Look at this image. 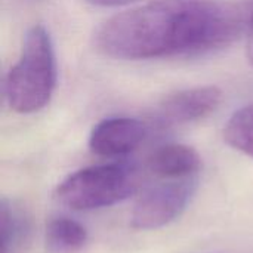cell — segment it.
<instances>
[{"label":"cell","instance_id":"cell-1","mask_svg":"<svg viewBox=\"0 0 253 253\" xmlns=\"http://www.w3.org/2000/svg\"><path fill=\"white\" fill-rule=\"evenodd\" d=\"M243 28L239 7L221 0H153L107 19L96 49L117 59H156L211 52Z\"/></svg>","mask_w":253,"mask_h":253},{"label":"cell","instance_id":"cell-2","mask_svg":"<svg viewBox=\"0 0 253 253\" xmlns=\"http://www.w3.org/2000/svg\"><path fill=\"white\" fill-rule=\"evenodd\" d=\"M56 86V61L49 33L42 25L28 30L19 59L9 70L4 96L9 107L19 114L44 108Z\"/></svg>","mask_w":253,"mask_h":253},{"label":"cell","instance_id":"cell-3","mask_svg":"<svg viewBox=\"0 0 253 253\" xmlns=\"http://www.w3.org/2000/svg\"><path fill=\"white\" fill-rule=\"evenodd\" d=\"M136 188L138 176L133 168L110 163L71 173L58 185L56 197L73 211H93L129 199Z\"/></svg>","mask_w":253,"mask_h":253},{"label":"cell","instance_id":"cell-4","mask_svg":"<svg viewBox=\"0 0 253 253\" xmlns=\"http://www.w3.org/2000/svg\"><path fill=\"white\" fill-rule=\"evenodd\" d=\"M196 178L165 179L147 188L136 200L130 224L136 230L162 228L181 216L196 193Z\"/></svg>","mask_w":253,"mask_h":253},{"label":"cell","instance_id":"cell-5","mask_svg":"<svg viewBox=\"0 0 253 253\" xmlns=\"http://www.w3.org/2000/svg\"><path fill=\"white\" fill-rule=\"evenodd\" d=\"M148 133L147 125L132 117H110L90 132L89 148L101 157H117L135 151Z\"/></svg>","mask_w":253,"mask_h":253},{"label":"cell","instance_id":"cell-6","mask_svg":"<svg viewBox=\"0 0 253 253\" xmlns=\"http://www.w3.org/2000/svg\"><path fill=\"white\" fill-rule=\"evenodd\" d=\"M222 101L216 86H197L168 96L159 107L157 119L162 125H185L212 114Z\"/></svg>","mask_w":253,"mask_h":253},{"label":"cell","instance_id":"cell-7","mask_svg":"<svg viewBox=\"0 0 253 253\" xmlns=\"http://www.w3.org/2000/svg\"><path fill=\"white\" fill-rule=\"evenodd\" d=\"M148 170L160 179L194 178L200 170L199 153L184 144H168L157 148L148 159Z\"/></svg>","mask_w":253,"mask_h":253},{"label":"cell","instance_id":"cell-8","mask_svg":"<svg viewBox=\"0 0 253 253\" xmlns=\"http://www.w3.org/2000/svg\"><path fill=\"white\" fill-rule=\"evenodd\" d=\"M0 234L1 253H27L33 236L31 216L21 203L6 197L0 202Z\"/></svg>","mask_w":253,"mask_h":253},{"label":"cell","instance_id":"cell-9","mask_svg":"<svg viewBox=\"0 0 253 253\" xmlns=\"http://www.w3.org/2000/svg\"><path fill=\"white\" fill-rule=\"evenodd\" d=\"M46 240L49 248L55 252H76L86 245L87 231L80 222L67 216H59L47 224Z\"/></svg>","mask_w":253,"mask_h":253},{"label":"cell","instance_id":"cell-10","mask_svg":"<svg viewBox=\"0 0 253 253\" xmlns=\"http://www.w3.org/2000/svg\"><path fill=\"white\" fill-rule=\"evenodd\" d=\"M224 139L234 150L253 159V102L230 117L224 127Z\"/></svg>","mask_w":253,"mask_h":253},{"label":"cell","instance_id":"cell-11","mask_svg":"<svg viewBox=\"0 0 253 253\" xmlns=\"http://www.w3.org/2000/svg\"><path fill=\"white\" fill-rule=\"evenodd\" d=\"M89 1L99 4V6H123V4H130L139 0H89Z\"/></svg>","mask_w":253,"mask_h":253},{"label":"cell","instance_id":"cell-12","mask_svg":"<svg viewBox=\"0 0 253 253\" xmlns=\"http://www.w3.org/2000/svg\"><path fill=\"white\" fill-rule=\"evenodd\" d=\"M248 58L253 65V15L249 24V36H248Z\"/></svg>","mask_w":253,"mask_h":253}]
</instances>
